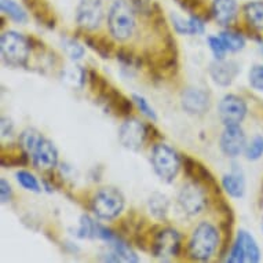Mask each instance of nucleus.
<instances>
[{
    "mask_svg": "<svg viewBox=\"0 0 263 263\" xmlns=\"http://www.w3.org/2000/svg\"><path fill=\"white\" fill-rule=\"evenodd\" d=\"M263 155V137L256 135L246 146V156L248 160H258Z\"/></svg>",
    "mask_w": 263,
    "mask_h": 263,
    "instance_id": "nucleus-26",
    "label": "nucleus"
},
{
    "mask_svg": "<svg viewBox=\"0 0 263 263\" xmlns=\"http://www.w3.org/2000/svg\"><path fill=\"white\" fill-rule=\"evenodd\" d=\"M149 210L151 214L156 219H164L168 214L170 201L168 199L161 193H153L149 199Z\"/></svg>",
    "mask_w": 263,
    "mask_h": 263,
    "instance_id": "nucleus-21",
    "label": "nucleus"
},
{
    "mask_svg": "<svg viewBox=\"0 0 263 263\" xmlns=\"http://www.w3.org/2000/svg\"><path fill=\"white\" fill-rule=\"evenodd\" d=\"M237 238L241 242L242 248H244V254H246V262L256 263L260 259V250H259L258 244L255 241V238L250 233H247L246 230H240L237 234Z\"/></svg>",
    "mask_w": 263,
    "mask_h": 263,
    "instance_id": "nucleus-19",
    "label": "nucleus"
},
{
    "mask_svg": "<svg viewBox=\"0 0 263 263\" xmlns=\"http://www.w3.org/2000/svg\"><path fill=\"white\" fill-rule=\"evenodd\" d=\"M222 186L226 190V193L232 197L240 199L244 196L246 192V181H244V175L240 170L233 168L230 174H226L222 178Z\"/></svg>",
    "mask_w": 263,
    "mask_h": 263,
    "instance_id": "nucleus-17",
    "label": "nucleus"
},
{
    "mask_svg": "<svg viewBox=\"0 0 263 263\" xmlns=\"http://www.w3.org/2000/svg\"><path fill=\"white\" fill-rule=\"evenodd\" d=\"M218 113L224 125L240 124L247 115V104L237 95H224L219 102Z\"/></svg>",
    "mask_w": 263,
    "mask_h": 263,
    "instance_id": "nucleus-6",
    "label": "nucleus"
},
{
    "mask_svg": "<svg viewBox=\"0 0 263 263\" xmlns=\"http://www.w3.org/2000/svg\"><path fill=\"white\" fill-rule=\"evenodd\" d=\"M110 35L117 40L129 39L135 29V15L133 7L125 0H115L108 14Z\"/></svg>",
    "mask_w": 263,
    "mask_h": 263,
    "instance_id": "nucleus-1",
    "label": "nucleus"
},
{
    "mask_svg": "<svg viewBox=\"0 0 263 263\" xmlns=\"http://www.w3.org/2000/svg\"><path fill=\"white\" fill-rule=\"evenodd\" d=\"M238 72H240V68L234 61L216 60L210 65V76L218 86H230Z\"/></svg>",
    "mask_w": 263,
    "mask_h": 263,
    "instance_id": "nucleus-14",
    "label": "nucleus"
},
{
    "mask_svg": "<svg viewBox=\"0 0 263 263\" xmlns=\"http://www.w3.org/2000/svg\"><path fill=\"white\" fill-rule=\"evenodd\" d=\"M219 246V233L215 226L208 222L201 223L194 229L189 242V252L192 258L197 260H208L215 254Z\"/></svg>",
    "mask_w": 263,
    "mask_h": 263,
    "instance_id": "nucleus-2",
    "label": "nucleus"
},
{
    "mask_svg": "<svg viewBox=\"0 0 263 263\" xmlns=\"http://www.w3.org/2000/svg\"><path fill=\"white\" fill-rule=\"evenodd\" d=\"M152 251L157 258H173L177 256L181 248V238L177 230L174 229H163L156 234L153 244H152Z\"/></svg>",
    "mask_w": 263,
    "mask_h": 263,
    "instance_id": "nucleus-9",
    "label": "nucleus"
},
{
    "mask_svg": "<svg viewBox=\"0 0 263 263\" xmlns=\"http://www.w3.org/2000/svg\"><path fill=\"white\" fill-rule=\"evenodd\" d=\"M133 101H134L135 104H137V106L139 108V110H141V112H142L145 116L149 117V119H152V120H156V119H157L155 109L152 108L151 105H149V102H147V101L143 98L142 95L134 94L133 95Z\"/></svg>",
    "mask_w": 263,
    "mask_h": 263,
    "instance_id": "nucleus-31",
    "label": "nucleus"
},
{
    "mask_svg": "<svg viewBox=\"0 0 263 263\" xmlns=\"http://www.w3.org/2000/svg\"><path fill=\"white\" fill-rule=\"evenodd\" d=\"M174 28L181 35H200L204 32V22L199 17H190L183 20L179 15H171Z\"/></svg>",
    "mask_w": 263,
    "mask_h": 263,
    "instance_id": "nucleus-18",
    "label": "nucleus"
},
{
    "mask_svg": "<svg viewBox=\"0 0 263 263\" xmlns=\"http://www.w3.org/2000/svg\"><path fill=\"white\" fill-rule=\"evenodd\" d=\"M97 226L98 223H95L90 216L84 215L80 222V228H79V237H95Z\"/></svg>",
    "mask_w": 263,
    "mask_h": 263,
    "instance_id": "nucleus-30",
    "label": "nucleus"
},
{
    "mask_svg": "<svg viewBox=\"0 0 263 263\" xmlns=\"http://www.w3.org/2000/svg\"><path fill=\"white\" fill-rule=\"evenodd\" d=\"M262 229H263V218H262Z\"/></svg>",
    "mask_w": 263,
    "mask_h": 263,
    "instance_id": "nucleus-35",
    "label": "nucleus"
},
{
    "mask_svg": "<svg viewBox=\"0 0 263 263\" xmlns=\"http://www.w3.org/2000/svg\"><path fill=\"white\" fill-rule=\"evenodd\" d=\"M17 181L24 189L35 192V193H39L40 192L39 182H37V179L32 174L28 173V171H20V173H17Z\"/></svg>",
    "mask_w": 263,
    "mask_h": 263,
    "instance_id": "nucleus-27",
    "label": "nucleus"
},
{
    "mask_svg": "<svg viewBox=\"0 0 263 263\" xmlns=\"http://www.w3.org/2000/svg\"><path fill=\"white\" fill-rule=\"evenodd\" d=\"M178 203L185 214L197 215L204 210L207 200L203 189L199 187V183H187L179 192Z\"/></svg>",
    "mask_w": 263,
    "mask_h": 263,
    "instance_id": "nucleus-10",
    "label": "nucleus"
},
{
    "mask_svg": "<svg viewBox=\"0 0 263 263\" xmlns=\"http://www.w3.org/2000/svg\"><path fill=\"white\" fill-rule=\"evenodd\" d=\"M250 84L255 90L263 91V65H255L250 70Z\"/></svg>",
    "mask_w": 263,
    "mask_h": 263,
    "instance_id": "nucleus-32",
    "label": "nucleus"
},
{
    "mask_svg": "<svg viewBox=\"0 0 263 263\" xmlns=\"http://www.w3.org/2000/svg\"><path fill=\"white\" fill-rule=\"evenodd\" d=\"M104 17V7L101 0H80L76 13V21L83 29L94 30L100 26Z\"/></svg>",
    "mask_w": 263,
    "mask_h": 263,
    "instance_id": "nucleus-7",
    "label": "nucleus"
},
{
    "mask_svg": "<svg viewBox=\"0 0 263 263\" xmlns=\"http://www.w3.org/2000/svg\"><path fill=\"white\" fill-rule=\"evenodd\" d=\"M11 186L9 185V182L6 179H2L0 181V197H2V203H7L11 200Z\"/></svg>",
    "mask_w": 263,
    "mask_h": 263,
    "instance_id": "nucleus-33",
    "label": "nucleus"
},
{
    "mask_svg": "<svg viewBox=\"0 0 263 263\" xmlns=\"http://www.w3.org/2000/svg\"><path fill=\"white\" fill-rule=\"evenodd\" d=\"M0 9L5 14H7L10 18H13L17 22H26L28 17L21 6L17 5L13 0H2L0 2Z\"/></svg>",
    "mask_w": 263,
    "mask_h": 263,
    "instance_id": "nucleus-22",
    "label": "nucleus"
},
{
    "mask_svg": "<svg viewBox=\"0 0 263 263\" xmlns=\"http://www.w3.org/2000/svg\"><path fill=\"white\" fill-rule=\"evenodd\" d=\"M146 137V127L137 119H129L124 121L119 131V139L121 145L134 152L139 151L143 146Z\"/></svg>",
    "mask_w": 263,
    "mask_h": 263,
    "instance_id": "nucleus-8",
    "label": "nucleus"
},
{
    "mask_svg": "<svg viewBox=\"0 0 263 263\" xmlns=\"http://www.w3.org/2000/svg\"><path fill=\"white\" fill-rule=\"evenodd\" d=\"M247 21L255 29L263 30V2H251L244 7Z\"/></svg>",
    "mask_w": 263,
    "mask_h": 263,
    "instance_id": "nucleus-20",
    "label": "nucleus"
},
{
    "mask_svg": "<svg viewBox=\"0 0 263 263\" xmlns=\"http://www.w3.org/2000/svg\"><path fill=\"white\" fill-rule=\"evenodd\" d=\"M237 2L236 0H214L212 2V15L220 25H229L237 15Z\"/></svg>",
    "mask_w": 263,
    "mask_h": 263,
    "instance_id": "nucleus-15",
    "label": "nucleus"
},
{
    "mask_svg": "<svg viewBox=\"0 0 263 263\" xmlns=\"http://www.w3.org/2000/svg\"><path fill=\"white\" fill-rule=\"evenodd\" d=\"M86 42L92 50L102 55V58H109L112 54L113 43L110 40H106L105 37H87Z\"/></svg>",
    "mask_w": 263,
    "mask_h": 263,
    "instance_id": "nucleus-24",
    "label": "nucleus"
},
{
    "mask_svg": "<svg viewBox=\"0 0 263 263\" xmlns=\"http://www.w3.org/2000/svg\"><path fill=\"white\" fill-rule=\"evenodd\" d=\"M11 131H13V124H11V121L9 119H6L3 117L2 119V135L6 137V135L11 134Z\"/></svg>",
    "mask_w": 263,
    "mask_h": 263,
    "instance_id": "nucleus-34",
    "label": "nucleus"
},
{
    "mask_svg": "<svg viewBox=\"0 0 263 263\" xmlns=\"http://www.w3.org/2000/svg\"><path fill=\"white\" fill-rule=\"evenodd\" d=\"M62 47H64L65 52L74 61L80 60L84 55V47L73 39H68L66 37V39L62 40Z\"/></svg>",
    "mask_w": 263,
    "mask_h": 263,
    "instance_id": "nucleus-28",
    "label": "nucleus"
},
{
    "mask_svg": "<svg viewBox=\"0 0 263 263\" xmlns=\"http://www.w3.org/2000/svg\"><path fill=\"white\" fill-rule=\"evenodd\" d=\"M181 100L182 108L189 115H203L210 109V95L200 88H186Z\"/></svg>",
    "mask_w": 263,
    "mask_h": 263,
    "instance_id": "nucleus-13",
    "label": "nucleus"
},
{
    "mask_svg": "<svg viewBox=\"0 0 263 263\" xmlns=\"http://www.w3.org/2000/svg\"><path fill=\"white\" fill-rule=\"evenodd\" d=\"M40 139H42V135L36 129H25L21 134V138H20L22 151L26 152L28 155H32V152L35 151L36 145L39 143Z\"/></svg>",
    "mask_w": 263,
    "mask_h": 263,
    "instance_id": "nucleus-23",
    "label": "nucleus"
},
{
    "mask_svg": "<svg viewBox=\"0 0 263 263\" xmlns=\"http://www.w3.org/2000/svg\"><path fill=\"white\" fill-rule=\"evenodd\" d=\"M183 164H185V171L192 179L196 181V183H201V185L214 186L215 185V179L211 175V173L208 171L204 165L196 161V160L190 159V157H185L183 159Z\"/></svg>",
    "mask_w": 263,
    "mask_h": 263,
    "instance_id": "nucleus-16",
    "label": "nucleus"
},
{
    "mask_svg": "<svg viewBox=\"0 0 263 263\" xmlns=\"http://www.w3.org/2000/svg\"><path fill=\"white\" fill-rule=\"evenodd\" d=\"M91 205H92V211L98 218L110 220L121 214L124 208V197L115 187H104L95 193Z\"/></svg>",
    "mask_w": 263,
    "mask_h": 263,
    "instance_id": "nucleus-4",
    "label": "nucleus"
},
{
    "mask_svg": "<svg viewBox=\"0 0 263 263\" xmlns=\"http://www.w3.org/2000/svg\"><path fill=\"white\" fill-rule=\"evenodd\" d=\"M30 156L33 159L36 168L43 170V171L52 170L58 164V152H57L54 143L43 137L36 145L35 151L32 152Z\"/></svg>",
    "mask_w": 263,
    "mask_h": 263,
    "instance_id": "nucleus-12",
    "label": "nucleus"
},
{
    "mask_svg": "<svg viewBox=\"0 0 263 263\" xmlns=\"http://www.w3.org/2000/svg\"><path fill=\"white\" fill-rule=\"evenodd\" d=\"M152 164L160 179L171 182L175 179L179 171L181 160L178 157L177 152L171 149L168 145L159 143L153 147V152H152Z\"/></svg>",
    "mask_w": 263,
    "mask_h": 263,
    "instance_id": "nucleus-5",
    "label": "nucleus"
},
{
    "mask_svg": "<svg viewBox=\"0 0 263 263\" xmlns=\"http://www.w3.org/2000/svg\"><path fill=\"white\" fill-rule=\"evenodd\" d=\"M0 50L6 64L11 66H24L29 57L28 40L14 30H7L2 35Z\"/></svg>",
    "mask_w": 263,
    "mask_h": 263,
    "instance_id": "nucleus-3",
    "label": "nucleus"
},
{
    "mask_svg": "<svg viewBox=\"0 0 263 263\" xmlns=\"http://www.w3.org/2000/svg\"><path fill=\"white\" fill-rule=\"evenodd\" d=\"M220 149L228 157H237L242 151H246V134L240 124L226 125L220 135Z\"/></svg>",
    "mask_w": 263,
    "mask_h": 263,
    "instance_id": "nucleus-11",
    "label": "nucleus"
},
{
    "mask_svg": "<svg viewBox=\"0 0 263 263\" xmlns=\"http://www.w3.org/2000/svg\"><path fill=\"white\" fill-rule=\"evenodd\" d=\"M208 44H210V48L214 52L216 60H224V55H226V52L229 50L220 36H210L208 37Z\"/></svg>",
    "mask_w": 263,
    "mask_h": 263,
    "instance_id": "nucleus-29",
    "label": "nucleus"
},
{
    "mask_svg": "<svg viewBox=\"0 0 263 263\" xmlns=\"http://www.w3.org/2000/svg\"><path fill=\"white\" fill-rule=\"evenodd\" d=\"M220 37L226 44L229 51H240L246 46V40L240 33H234V32L228 30V32H222Z\"/></svg>",
    "mask_w": 263,
    "mask_h": 263,
    "instance_id": "nucleus-25",
    "label": "nucleus"
}]
</instances>
